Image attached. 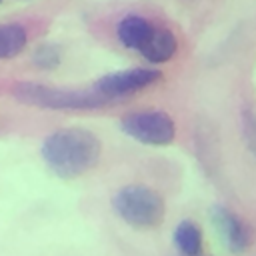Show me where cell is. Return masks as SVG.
<instances>
[{
  "label": "cell",
  "instance_id": "cell-8",
  "mask_svg": "<svg viewBox=\"0 0 256 256\" xmlns=\"http://www.w3.org/2000/svg\"><path fill=\"white\" fill-rule=\"evenodd\" d=\"M152 28L154 26L146 18L136 16V14H130V16H126V18L120 20V24L116 28V34H118V40H120L122 46L132 48V50H140V46L150 36Z\"/></svg>",
  "mask_w": 256,
  "mask_h": 256
},
{
  "label": "cell",
  "instance_id": "cell-10",
  "mask_svg": "<svg viewBox=\"0 0 256 256\" xmlns=\"http://www.w3.org/2000/svg\"><path fill=\"white\" fill-rule=\"evenodd\" d=\"M28 34L20 24H0V60L14 58L26 46Z\"/></svg>",
  "mask_w": 256,
  "mask_h": 256
},
{
  "label": "cell",
  "instance_id": "cell-7",
  "mask_svg": "<svg viewBox=\"0 0 256 256\" xmlns=\"http://www.w3.org/2000/svg\"><path fill=\"white\" fill-rule=\"evenodd\" d=\"M178 50V40L176 36L168 30V28H152L150 36L146 38V42L140 46V54L152 62V64H162L168 62Z\"/></svg>",
  "mask_w": 256,
  "mask_h": 256
},
{
  "label": "cell",
  "instance_id": "cell-4",
  "mask_svg": "<svg viewBox=\"0 0 256 256\" xmlns=\"http://www.w3.org/2000/svg\"><path fill=\"white\" fill-rule=\"evenodd\" d=\"M120 128L132 140L146 146H168L176 136V126L170 114L162 110H138L122 116Z\"/></svg>",
  "mask_w": 256,
  "mask_h": 256
},
{
  "label": "cell",
  "instance_id": "cell-1",
  "mask_svg": "<svg viewBox=\"0 0 256 256\" xmlns=\"http://www.w3.org/2000/svg\"><path fill=\"white\" fill-rule=\"evenodd\" d=\"M40 154L58 178L72 180L98 164L102 142L86 128H60L42 142Z\"/></svg>",
  "mask_w": 256,
  "mask_h": 256
},
{
  "label": "cell",
  "instance_id": "cell-13",
  "mask_svg": "<svg viewBox=\"0 0 256 256\" xmlns=\"http://www.w3.org/2000/svg\"><path fill=\"white\" fill-rule=\"evenodd\" d=\"M0 2H2V0H0Z\"/></svg>",
  "mask_w": 256,
  "mask_h": 256
},
{
  "label": "cell",
  "instance_id": "cell-3",
  "mask_svg": "<svg viewBox=\"0 0 256 256\" xmlns=\"http://www.w3.org/2000/svg\"><path fill=\"white\" fill-rule=\"evenodd\" d=\"M112 208L116 214L136 230H152L162 224L166 214L164 198L142 184H130L120 188L112 196Z\"/></svg>",
  "mask_w": 256,
  "mask_h": 256
},
{
  "label": "cell",
  "instance_id": "cell-12",
  "mask_svg": "<svg viewBox=\"0 0 256 256\" xmlns=\"http://www.w3.org/2000/svg\"><path fill=\"white\" fill-rule=\"evenodd\" d=\"M240 124H242L244 142H246L248 150L252 152V156L256 158V108L246 106L240 114Z\"/></svg>",
  "mask_w": 256,
  "mask_h": 256
},
{
  "label": "cell",
  "instance_id": "cell-11",
  "mask_svg": "<svg viewBox=\"0 0 256 256\" xmlns=\"http://www.w3.org/2000/svg\"><path fill=\"white\" fill-rule=\"evenodd\" d=\"M32 62L42 70H54L62 62V52H60V48L56 44L46 42V44L36 46V50L32 54Z\"/></svg>",
  "mask_w": 256,
  "mask_h": 256
},
{
  "label": "cell",
  "instance_id": "cell-5",
  "mask_svg": "<svg viewBox=\"0 0 256 256\" xmlns=\"http://www.w3.org/2000/svg\"><path fill=\"white\" fill-rule=\"evenodd\" d=\"M160 80H162V72L156 68H126V70H116L98 78L92 88L100 92L104 98L116 100V98H124L134 92H140Z\"/></svg>",
  "mask_w": 256,
  "mask_h": 256
},
{
  "label": "cell",
  "instance_id": "cell-9",
  "mask_svg": "<svg viewBox=\"0 0 256 256\" xmlns=\"http://www.w3.org/2000/svg\"><path fill=\"white\" fill-rule=\"evenodd\" d=\"M172 240H174V246L184 256H198L202 250V230L192 220H182L174 228Z\"/></svg>",
  "mask_w": 256,
  "mask_h": 256
},
{
  "label": "cell",
  "instance_id": "cell-2",
  "mask_svg": "<svg viewBox=\"0 0 256 256\" xmlns=\"http://www.w3.org/2000/svg\"><path fill=\"white\" fill-rule=\"evenodd\" d=\"M14 96L22 104L44 108V110H96L106 106L110 100L94 88H56L38 82H18Z\"/></svg>",
  "mask_w": 256,
  "mask_h": 256
},
{
  "label": "cell",
  "instance_id": "cell-6",
  "mask_svg": "<svg viewBox=\"0 0 256 256\" xmlns=\"http://www.w3.org/2000/svg\"><path fill=\"white\" fill-rule=\"evenodd\" d=\"M208 216H210V222H212L220 242L224 244V248L230 254H244L250 248L252 230L238 214H234L230 208H226L222 204H214V206H210Z\"/></svg>",
  "mask_w": 256,
  "mask_h": 256
}]
</instances>
